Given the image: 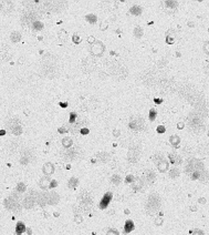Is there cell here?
Wrapping results in <instances>:
<instances>
[{"label": "cell", "mask_w": 209, "mask_h": 235, "mask_svg": "<svg viewBox=\"0 0 209 235\" xmlns=\"http://www.w3.org/2000/svg\"><path fill=\"white\" fill-rule=\"evenodd\" d=\"M91 53L95 57H101V55L104 53L105 50V45L101 42V41H95L93 42V45H91Z\"/></svg>", "instance_id": "obj_1"}, {"label": "cell", "mask_w": 209, "mask_h": 235, "mask_svg": "<svg viewBox=\"0 0 209 235\" xmlns=\"http://www.w3.org/2000/svg\"><path fill=\"white\" fill-rule=\"evenodd\" d=\"M160 201H159V196H155V200H153V195H150L148 199V203H147V209H148L149 213H153L154 211H156L159 207Z\"/></svg>", "instance_id": "obj_2"}, {"label": "cell", "mask_w": 209, "mask_h": 235, "mask_svg": "<svg viewBox=\"0 0 209 235\" xmlns=\"http://www.w3.org/2000/svg\"><path fill=\"white\" fill-rule=\"evenodd\" d=\"M112 199H113V194L111 193V192H106L104 195H103V197L101 199V201H100V209L101 210H105L107 206H109V202L112 201Z\"/></svg>", "instance_id": "obj_3"}, {"label": "cell", "mask_w": 209, "mask_h": 235, "mask_svg": "<svg viewBox=\"0 0 209 235\" xmlns=\"http://www.w3.org/2000/svg\"><path fill=\"white\" fill-rule=\"evenodd\" d=\"M156 164H157L156 166H157V169L160 173H166L169 168V162L165 158H160V160L158 162H156Z\"/></svg>", "instance_id": "obj_4"}, {"label": "cell", "mask_w": 209, "mask_h": 235, "mask_svg": "<svg viewBox=\"0 0 209 235\" xmlns=\"http://www.w3.org/2000/svg\"><path fill=\"white\" fill-rule=\"evenodd\" d=\"M5 207L8 209V210L15 211L16 209H19V205H18L17 200H13V197L11 196L9 199H6L5 200Z\"/></svg>", "instance_id": "obj_5"}, {"label": "cell", "mask_w": 209, "mask_h": 235, "mask_svg": "<svg viewBox=\"0 0 209 235\" xmlns=\"http://www.w3.org/2000/svg\"><path fill=\"white\" fill-rule=\"evenodd\" d=\"M42 172H43V174H44L45 176L52 175L54 173V165L52 164V163H50V162L45 163V164L43 165V168H42Z\"/></svg>", "instance_id": "obj_6"}, {"label": "cell", "mask_w": 209, "mask_h": 235, "mask_svg": "<svg viewBox=\"0 0 209 235\" xmlns=\"http://www.w3.org/2000/svg\"><path fill=\"white\" fill-rule=\"evenodd\" d=\"M51 181L49 179V176H44V177H42L39 182V186L42 189V190H49L51 189Z\"/></svg>", "instance_id": "obj_7"}, {"label": "cell", "mask_w": 209, "mask_h": 235, "mask_svg": "<svg viewBox=\"0 0 209 235\" xmlns=\"http://www.w3.org/2000/svg\"><path fill=\"white\" fill-rule=\"evenodd\" d=\"M138 156H139V150L137 148H133L132 150L129 151V162H136V161L138 160Z\"/></svg>", "instance_id": "obj_8"}, {"label": "cell", "mask_w": 209, "mask_h": 235, "mask_svg": "<svg viewBox=\"0 0 209 235\" xmlns=\"http://www.w3.org/2000/svg\"><path fill=\"white\" fill-rule=\"evenodd\" d=\"M135 229V225H134V222L132 220H126L125 221V224H124V233L126 234H129L131 233L132 231H134Z\"/></svg>", "instance_id": "obj_9"}, {"label": "cell", "mask_w": 209, "mask_h": 235, "mask_svg": "<svg viewBox=\"0 0 209 235\" xmlns=\"http://www.w3.org/2000/svg\"><path fill=\"white\" fill-rule=\"evenodd\" d=\"M35 201L37 200H35V197H32L31 195H28L23 201V206L25 209H31V207H33Z\"/></svg>", "instance_id": "obj_10"}, {"label": "cell", "mask_w": 209, "mask_h": 235, "mask_svg": "<svg viewBox=\"0 0 209 235\" xmlns=\"http://www.w3.org/2000/svg\"><path fill=\"white\" fill-rule=\"evenodd\" d=\"M27 230V227H25V225L23 222H18L17 225H16V234L17 235H21L23 234Z\"/></svg>", "instance_id": "obj_11"}, {"label": "cell", "mask_w": 209, "mask_h": 235, "mask_svg": "<svg viewBox=\"0 0 209 235\" xmlns=\"http://www.w3.org/2000/svg\"><path fill=\"white\" fill-rule=\"evenodd\" d=\"M58 201H59V195L56 193L52 192V193L48 194V204H56Z\"/></svg>", "instance_id": "obj_12"}, {"label": "cell", "mask_w": 209, "mask_h": 235, "mask_svg": "<svg viewBox=\"0 0 209 235\" xmlns=\"http://www.w3.org/2000/svg\"><path fill=\"white\" fill-rule=\"evenodd\" d=\"M142 121H141V122H139V121H131V122H129V128H131L132 130L139 131L142 129V124H143Z\"/></svg>", "instance_id": "obj_13"}, {"label": "cell", "mask_w": 209, "mask_h": 235, "mask_svg": "<svg viewBox=\"0 0 209 235\" xmlns=\"http://www.w3.org/2000/svg\"><path fill=\"white\" fill-rule=\"evenodd\" d=\"M169 143L173 145L174 148H177L180 143V138H179L178 135H172L170 138H169Z\"/></svg>", "instance_id": "obj_14"}, {"label": "cell", "mask_w": 209, "mask_h": 235, "mask_svg": "<svg viewBox=\"0 0 209 235\" xmlns=\"http://www.w3.org/2000/svg\"><path fill=\"white\" fill-rule=\"evenodd\" d=\"M62 146L63 148H65V149H70L71 146H72V144H73V141H72V139L71 138H68V136H65V138H63L62 139Z\"/></svg>", "instance_id": "obj_15"}, {"label": "cell", "mask_w": 209, "mask_h": 235, "mask_svg": "<svg viewBox=\"0 0 209 235\" xmlns=\"http://www.w3.org/2000/svg\"><path fill=\"white\" fill-rule=\"evenodd\" d=\"M129 12L134 16H139V15H142V8H141L139 6H133V7L129 9Z\"/></svg>", "instance_id": "obj_16"}, {"label": "cell", "mask_w": 209, "mask_h": 235, "mask_svg": "<svg viewBox=\"0 0 209 235\" xmlns=\"http://www.w3.org/2000/svg\"><path fill=\"white\" fill-rule=\"evenodd\" d=\"M85 20L88 21L89 23H91V25H94L95 22L97 21V17L95 15H92V13L91 15H86L85 16Z\"/></svg>", "instance_id": "obj_17"}, {"label": "cell", "mask_w": 209, "mask_h": 235, "mask_svg": "<svg viewBox=\"0 0 209 235\" xmlns=\"http://www.w3.org/2000/svg\"><path fill=\"white\" fill-rule=\"evenodd\" d=\"M78 185H79V180H78L76 177H71V179L69 180V184H68V186H69L70 189H75Z\"/></svg>", "instance_id": "obj_18"}, {"label": "cell", "mask_w": 209, "mask_h": 235, "mask_svg": "<svg viewBox=\"0 0 209 235\" xmlns=\"http://www.w3.org/2000/svg\"><path fill=\"white\" fill-rule=\"evenodd\" d=\"M20 39H21V35H20L19 32H16L15 31L10 35V40L12 41V42H18V41H20Z\"/></svg>", "instance_id": "obj_19"}, {"label": "cell", "mask_w": 209, "mask_h": 235, "mask_svg": "<svg viewBox=\"0 0 209 235\" xmlns=\"http://www.w3.org/2000/svg\"><path fill=\"white\" fill-rule=\"evenodd\" d=\"M121 181H122V177H121L119 174L112 175V177H111V182L115 185H119V183H121Z\"/></svg>", "instance_id": "obj_20"}, {"label": "cell", "mask_w": 209, "mask_h": 235, "mask_svg": "<svg viewBox=\"0 0 209 235\" xmlns=\"http://www.w3.org/2000/svg\"><path fill=\"white\" fill-rule=\"evenodd\" d=\"M143 33H144V30H143V28H141V27H136L134 29V35L136 38H142L143 37Z\"/></svg>", "instance_id": "obj_21"}, {"label": "cell", "mask_w": 209, "mask_h": 235, "mask_svg": "<svg viewBox=\"0 0 209 235\" xmlns=\"http://www.w3.org/2000/svg\"><path fill=\"white\" fill-rule=\"evenodd\" d=\"M169 176H170L172 179H176V177H178V176H179V170H178V169H176V168L172 169V170H170V172H169Z\"/></svg>", "instance_id": "obj_22"}, {"label": "cell", "mask_w": 209, "mask_h": 235, "mask_svg": "<svg viewBox=\"0 0 209 235\" xmlns=\"http://www.w3.org/2000/svg\"><path fill=\"white\" fill-rule=\"evenodd\" d=\"M156 116H157V112H156V110H155V109H150V110H149V114H148L149 121H152V122L155 121Z\"/></svg>", "instance_id": "obj_23"}, {"label": "cell", "mask_w": 209, "mask_h": 235, "mask_svg": "<svg viewBox=\"0 0 209 235\" xmlns=\"http://www.w3.org/2000/svg\"><path fill=\"white\" fill-rule=\"evenodd\" d=\"M165 5H166V7H168V8H176V7L178 6V2H177V1L167 0V1H165Z\"/></svg>", "instance_id": "obj_24"}, {"label": "cell", "mask_w": 209, "mask_h": 235, "mask_svg": "<svg viewBox=\"0 0 209 235\" xmlns=\"http://www.w3.org/2000/svg\"><path fill=\"white\" fill-rule=\"evenodd\" d=\"M12 133L16 135H19L22 133V129H21V126L20 125H13V128H12Z\"/></svg>", "instance_id": "obj_25"}, {"label": "cell", "mask_w": 209, "mask_h": 235, "mask_svg": "<svg viewBox=\"0 0 209 235\" xmlns=\"http://www.w3.org/2000/svg\"><path fill=\"white\" fill-rule=\"evenodd\" d=\"M146 179L147 181H149V183L155 179V174L153 171H146Z\"/></svg>", "instance_id": "obj_26"}, {"label": "cell", "mask_w": 209, "mask_h": 235, "mask_svg": "<svg viewBox=\"0 0 209 235\" xmlns=\"http://www.w3.org/2000/svg\"><path fill=\"white\" fill-rule=\"evenodd\" d=\"M32 28L35 29V30H41L43 28V23L40 22V21H35V22H33V25H32Z\"/></svg>", "instance_id": "obj_27"}, {"label": "cell", "mask_w": 209, "mask_h": 235, "mask_svg": "<svg viewBox=\"0 0 209 235\" xmlns=\"http://www.w3.org/2000/svg\"><path fill=\"white\" fill-rule=\"evenodd\" d=\"M72 41L74 42L75 45H79L80 42H81V38H80V35L78 33H74V35H72Z\"/></svg>", "instance_id": "obj_28"}, {"label": "cell", "mask_w": 209, "mask_h": 235, "mask_svg": "<svg viewBox=\"0 0 209 235\" xmlns=\"http://www.w3.org/2000/svg\"><path fill=\"white\" fill-rule=\"evenodd\" d=\"M25 185L23 183H19V184L17 185V192H19V193H22V192H25Z\"/></svg>", "instance_id": "obj_29"}, {"label": "cell", "mask_w": 209, "mask_h": 235, "mask_svg": "<svg viewBox=\"0 0 209 235\" xmlns=\"http://www.w3.org/2000/svg\"><path fill=\"white\" fill-rule=\"evenodd\" d=\"M200 172H199V171H193V172H191V179H193V180H198L199 177H200Z\"/></svg>", "instance_id": "obj_30"}, {"label": "cell", "mask_w": 209, "mask_h": 235, "mask_svg": "<svg viewBox=\"0 0 209 235\" xmlns=\"http://www.w3.org/2000/svg\"><path fill=\"white\" fill-rule=\"evenodd\" d=\"M106 235H119V233L116 229H109L106 232Z\"/></svg>", "instance_id": "obj_31"}, {"label": "cell", "mask_w": 209, "mask_h": 235, "mask_svg": "<svg viewBox=\"0 0 209 235\" xmlns=\"http://www.w3.org/2000/svg\"><path fill=\"white\" fill-rule=\"evenodd\" d=\"M135 180V177L133 176L132 174H129L127 176H126V179H125V183H127V184H129V183H133Z\"/></svg>", "instance_id": "obj_32"}, {"label": "cell", "mask_w": 209, "mask_h": 235, "mask_svg": "<svg viewBox=\"0 0 209 235\" xmlns=\"http://www.w3.org/2000/svg\"><path fill=\"white\" fill-rule=\"evenodd\" d=\"M166 42H167L168 45H173V43L175 42V38L173 37V35H168L167 37H166Z\"/></svg>", "instance_id": "obj_33"}, {"label": "cell", "mask_w": 209, "mask_h": 235, "mask_svg": "<svg viewBox=\"0 0 209 235\" xmlns=\"http://www.w3.org/2000/svg\"><path fill=\"white\" fill-rule=\"evenodd\" d=\"M191 235H205V233H204V231L199 230V229H196V230H194L191 232Z\"/></svg>", "instance_id": "obj_34"}, {"label": "cell", "mask_w": 209, "mask_h": 235, "mask_svg": "<svg viewBox=\"0 0 209 235\" xmlns=\"http://www.w3.org/2000/svg\"><path fill=\"white\" fill-rule=\"evenodd\" d=\"M163 222H164L163 217H156L155 219V225H157V226H160V225L163 224Z\"/></svg>", "instance_id": "obj_35"}, {"label": "cell", "mask_w": 209, "mask_h": 235, "mask_svg": "<svg viewBox=\"0 0 209 235\" xmlns=\"http://www.w3.org/2000/svg\"><path fill=\"white\" fill-rule=\"evenodd\" d=\"M203 49H204L205 53H207V55H209V41L205 42V43H204V47H203Z\"/></svg>", "instance_id": "obj_36"}, {"label": "cell", "mask_w": 209, "mask_h": 235, "mask_svg": "<svg viewBox=\"0 0 209 235\" xmlns=\"http://www.w3.org/2000/svg\"><path fill=\"white\" fill-rule=\"evenodd\" d=\"M156 131H157L158 133H165L166 128H165L164 125H158V126H157V129H156Z\"/></svg>", "instance_id": "obj_37"}, {"label": "cell", "mask_w": 209, "mask_h": 235, "mask_svg": "<svg viewBox=\"0 0 209 235\" xmlns=\"http://www.w3.org/2000/svg\"><path fill=\"white\" fill-rule=\"evenodd\" d=\"M75 119H76V114L75 113H71L70 114V123H73L75 121Z\"/></svg>", "instance_id": "obj_38"}, {"label": "cell", "mask_w": 209, "mask_h": 235, "mask_svg": "<svg viewBox=\"0 0 209 235\" xmlns=\"http://www.w3.org/2000/svg\"><path fill=\"white\" fill-rule=\"evenodd\" d=\"M107 22H106V21H102V25L100 26V29H101V30H104V29H106V28H107Z\"/></svg>", "instance_id": "obj_39"}, {"label": "cell", "mask_w": 209, "mask_h": 235, "mask_svg": "<svg viewBox=\"0 0 209 235\" xmlns=\"http://www.w3.org/2000/svg\"><path fill=\"white\" fill-rule=\"evenodd\" d=\"M82 216L81 215H78V214H75V222L76 223H82Z\"/></svg>", "instance_id": "obj_40"}, {"label": "cell", "mask_w": 209, "mask_h": 235, "mask_svg": "<svg viewBox=\"0 0 209 235\" xmlns=\"http://www.w3.org/2000/svg\"><path fill=\"white\" fill-rule=\"evenodd\" d=\"M177 128H178V130H183L185 128V122H178L177 123Z\"/></svg>", "instance_id": "obj_41"}, {"label": "cell", "mask_w": 209, "mask_h": 235, "mask_svg": "<svg viewBox=\"0 0 209 235\" xmlns=\"http://www.w3.org/2000/svg\"><path fill=\"white\" fill-rule=\"evenodd\" d=\"M60 38H61L62 40H65V38H66V32H65V31H61V33H60Z\"/></svg>", "instance_id": "obj_42"}, {"label": "cell", "mask_w": 209, "mask_h": 235, "mask_svg": "<svg viewBox=\"0 0 209 235\" xmlns=\"http://www.w3.org/2000/svg\"><path fill=\"white\" fill-rule=\"evenodd\" d=\"M93 41H96V40H95L94 37H92V35H91V37H89V43L93 45Z\"/></svg>", "instance_id": "obj_43"}, {"label": "cell", "mask_w": 209, "mask_h": 235, "mask_svg": "<svg viewBox=\"0 0 209 235\" xmlns=\"http://www.w3.org/2000/svg\"><path fill=\"white\" fill-rule=\"evenodd\" d=\"M56 185H58L56 181H55V180H52V181H51V189H52V187H55Z\"/></svg>", "instance_id": "obj_44"}, {"label": "cell", "mask_w": 209, "mask_h": 235, "mask_svg": "<svg viewBox=\"0 0 209 235\" xmlns=\"http://www.w3.org/2000/svg\"><path fill=\"white\" fill-rule=\"evenodd\" d=\"M21 235H32V232H31V230H30L29 227H27V234H25V232L23 233V234Z\"/></svg>", "instance_id": "obj_45"}, {"label": "cell", "mask_w": 209, "mask_h": 235, "mask_svg": "<svg viewBox=\"0 0 209 235\" xmlns=\"http://www.w3.org/2000/svg\"><path fill=\"white\" fill-rule=\"evenodd\" d=\"M198 202L200 204H205V203H206V199H205V197H200L198 200Z\"/></svg>", "instance_id": "obj_46"}, {"label": "cell", "mask_w": 209, "mask_h": 235, "mask_svg": "<svg viewBox=\"0 0 209 235\" xmlns=\"http://www.w3.org/2000/svg\"><path fill=\"white\" fill-rule=\"evenodd\" d=\"M59 132H60V133H66V132H68V130H66L65 128H60Z\"/></svg>", "instance_id": "obj_47"}, {"label": "cell", "mask_w": 209, "mask_h": 235, "mask_svg": "<svg viewBox=\"0 0 209 235\" xmlns=\"http://www.w3.org/2000/svg\"><path fill=\"white\" fill-rule=\"evenodd\" d=\"M81 133H82V134H88V133H89V129H82V130H81Z\"/></svg>", "instance_id": "obj_48"}, {"label": "cell", "mask_w": 209, "mask_h": 235, "mask_svg": "<svg viewBox=\"0 0 209 235\" xmlns=\"http://www.w3.org/2000/svg\"><path fill=\"white\" fill-rule=\"evenodd\" d=\"M154 101L156 102V103H157V104H159V103H162V102H163V100H162V99H157V98H155Z\"/></svg>", "instance_id": "obj_49"}, {"label": "cell", "mask_w": 209, "mask_h": 235, "mask_svg": "<svg viewBox=\"0 0 209 235\" xmlns=\"http://www.w3.org/2000/svg\"><path fill=\"white\" fill-rule=\"evenodd\" d=\"M113 134L115 135V136H117V135L119 134V130H116V131H114V132H113Z\"/></svg>", "instance_id": "obj_50"}, {"label": "cell", "mask_w": 209, "mask_h": 235, "mask_svg": "<svg viewBox=\"0 0 209 235\" xmlns=\"http://www.w3.org/2000/svg\"><path fill=\"white\" fill-rule=\"evenodd\" d=\"M60 104L62 105V106H64V108H65V106H66V104H65V103H60Z\"/></svg>", "instance_id": "obj_51"}, {"label": "cell", "mask_w": 209, "mask_h": 235, "mask_svg": "<svg viewBox=\"0 0 209 235\" xmlns=\"http://www.w3.org/2000/svg\"><path fill=\"white\" fill-rule=\"evenodd\" d=\"M208 136H209V132H208Z\"/></svg>", "instance_id": "obj_52"}]
</instances>
